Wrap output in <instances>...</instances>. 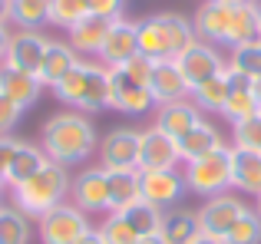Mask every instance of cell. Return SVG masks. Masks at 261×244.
<instances>
[{"instance_id": "cell-12", "label": "cell", "mask_w": 261, "mask_h": 244, "mask_svg": "<svg viewBox=\"0 0 261 244\" xmlns=\"http://www.w3.org/2000/svg\"><path fill=\"white\" fill-rule=\"evenodd\" d=\"M178 142L162 129L149 126L139 129V172H159V168H178Z\"/></svg>"}, {"instance_id": "cell-32", "label": "cell", "mask_w": 261, "mask_h": 244, "mask_svg": "<svg viewBox=\"0 0 261 244\" xmlns=\"http://www.w3.org/2000/svg\"><path fill=\"white\" fill-rule=\"evenodd\" d=\"M126 221L136 228L139 238H149V234H159V225H162V208L149 205V201H136L133 208H126Z\"/></svg>"}, {"instance_id": "cell-35", "label": "cell", "mask_w": 261, "mask_h": 244, "mask_svg": "<svg viewBox=\"0 0 261 244\" xmlns=\"http://www.w3.org/2000/svg\"><path fill=\"white\" fill-rule=\"evenodd\" d=\"M222 241L225 244H261V218L255 215V208H248V211L228 228V234H225Z\"/></svg>"}, {"instance_id": "cell-38", "label": "cell", "mask_w": 261, "mask_h": 244, "mask_svg": "<svg viewBox=\"0 0 261 244\" xmlns=\"http://www.w3.org/2000/svg\"><path fill=\"white\" fill-rule=\"evenodd\" d=\"M23 112H27V109H20L17 103H10V99L0 93V135H13V129L20 126Z\"/></svg>"}, {"instance_id": "cell-20", "label": "cell", "mask_w": 261, "mask_h": 244, "mask_svg": "<svg viewBox=\"0 0 261 244\" xmlns=\"http://www.w3.org/2000/svg\"><path fill=\"white\" fill-rule=\"evenodd\" d=\"M231 192L251 195V198L261 195V152H248V148L231 145Z\"/></svg>"}, {"instance_id": "cell-8", "label": "cell", "mask_w": 261, "mask_h": 244, "mask_svg": "<svg viewBox=\"0 0 261 244\" xmlns=\"http://www.w3.org/2000/svg\"><path fill=\"white\" fill-rule=\"evenodd\" d=\"M155 96L146 83L129 79L122 70H109V109L126 112V116H146L155 112Z\"/></svg>"}, {"instance_id": "cell-27", "label": "cell", "mask_w": 261, "mask_h": 244, "mask_svg": "<svg viewBox=\"0 0 261 244\" xmlns=\"http://www.w3.org/2000/svg\"><path fill=\"white\" fill-rule=\"evenodd\" d=\"M0 93H4L10 103H17L20 109H30L37 106L40 93H43V83L30 73H17L10 66H0Z\"/></svg>"}, {"instance_id": "cell-28", "label": "cell", "mask_w": 261, "mask_h": 244, "mask_svg": "<svg viewBox=\"0 0 261 244\" xmlns=\"http://www.w3.org/2000/svg\"><path fill=\"white\" fill-rule=\"evenodd\" d=\"M228 70V66H225ZM218 73V76H208L205 83H198V86H192V103L202 109V116L205 112H218L222 116V109H225V103H228V73Z\"/></svg>"}, {"instance_id": "cell-3", "label": "cell", "mask_w": 261, "mask_h": 244, "mask_svg": "<svg viewBox=\"0 0 261 244\" xmlns=\"http://www.w3.org/2000/svg\"><path fill=\"white\" fill-rule=\"evenodd\" d=\"M53 96L76 112H102L109 109V66H102L99 59H80L57 86Z\"/></svg>"}, {"instance_id": "cell-31", "label": "cell", "mask_w": 261, "mask_h": 244, "mask_svg": "<svg viewBox=\"0 0 261 244\" xmlns=\"http://www.w3.org/2000/svg\"><path fill=\"white\" fill-rule=\"evenodd\" d=\"M96 231H99V238L106 244H139V234H136V228L126 221L122 211L102 215V221L96 225Z\"/></svg>"}, {"instance_id": "cell-4", "label": "cell", "mask_w": 261, "mask_h": 244, "mask_svg": "<svg viewBox=\"0 0 261 244\" xmlns=\"http://www.w3.org/2000/svg\"><path fill=\"white\" fill-rule=\"evenodd\" d=\"M136 30H139V53H146L155 63H159V59H178L198 40L192 20L182 17V13H175V10L152 13V17L139 20Z\"/></svg>"}, {"instance_id": "cell-48", "label": "cell", "mask_w": 261, "mask_h": 244, "mask_svg": "<svg viewBox=\"0 0 261 244\" xmlns=\"http://www.w3.org/2000/svg\"><path fill=\"white\" fill-rule=\"evenodd\" d=\"M222 4H255V0H222Z\"/></svg>"}, {"instance_id": "cell-41", "label": "cell", "mask_w": 261, "mask_h": 244, "mask_svg": "<svg viewBox=\"0 0 261 244\" xmlns=\"http://www.w3.org/2000/svg\"><path fill=\"white\" fill-rule=\"evenodd\" d=\"M10 26H0V66H4V59H7V50H10Z\"/></svg>"}, {"instance_id": "cell-18", "label": "cell", "mask_w": 261, "mask_h": 244, "mask_svg": "<svg viewBox=\"0 0 261 244\" xmlns=\"http://www.w3.org/2000/svg\"><path fill=\"white\" fill-rule=\"evenodd\" d=\"M149 89H152L155 103H178V99H189L192 96V86L189 79L182 76L178 70V59H159L152 70V79H149Z\"/></svg>"}, {"instance_id": "cell-43", "label": "cell", "mask_w": 261, "mask_h": 244, "mask_svg": "<svg viewBox=\"0 0 261 244\" xmlns=\"http://www.w3.org/2000/svg\"><path fill=\"white\" fill-rule=\"evenodd\" d=\"M80 244H106V241H102V238H99V231L93 228V231H89V234H86V238L80 241Z\"/></svg>"}, {"instance_id": "cell-19", "label": "cell", "mask_w": 261, "mask_h": 244, "mask_svg": "<svg viewBox=\"0 0 261 244\" xmlns=\"http://www.w3.org/2000/svg\"><path fill=\"white\" fill-rule=\"evenodd\" d=\"M202 119V109H198L192 99H178V103H162L155 106V116H152V126L162 129L166 135L172 139H182L195 122Z\"/></svg>"}, {"instance_id": "cell-44", "label": "cell", "mask_w": 261, "mask_h": 244, "mask_svg": "<svg viewBox=\"0 0 261 244\" xmlns=\"http://www.w3.org/2000/svg\"><path fill=\"white\" fill-rule=\"evenodd\" d=\"M192 244H225V241H222V238H212V234H198Z\"/></svg>"}, {"instance_id": "cell-5", "label": "cell", "mask_w": 261, "mask_h": 244, "mask_svg": "<svg viewBox=\"0 0 261 244\" xmlns=\"http://www.w3.org/2000/svg\"><path fill=\"white\" fill-rule=\"evenodd\" d=\"M185 188L198 198H215L222 192H231V145L205 155V159L185 162L182 168Z\"/></svg>"}, {"instance_id": "cell-23", "label": "cell", "mask_w": 261, "mask_h": 244, "mask_svg": "<svg viewBox=\"0 0 261 244\" xmlns=\"http://www.w3.org/2000/svg\"><path fill=\"white\" fill-rule=\"evenodd\" d=\"M80 53L73 50L66 40H50V46H46V56H43V66H40L37 79L43 83V89H53V86L60 83V79L66 76V73L73 70V66L80 63Z\"/></svg>"}, {"instance_id": "cell-6", "label": "cell", "mask_w": 261, "mask_h": 244, "mask_svg": "<svg viewBox=\"0 0 261 244\" xmlns=\"http://www.w3.org/2000/svg\"><path fill=\"white\" fill-rule=\"evenodd\" d=\"M93 231V221L86 211H80L73 201H63L53 211H46L37 221V238L40 244H80Z\"/></svg>"}, {"instance_id": "cell-37", "label": "cell", "mask_w": 261, "mask_h": 244, "mask_svg": "<svg viewBox=\"0 0 261 244\" xmlns=\"http://www.w3.org/2000/svg\"><path fill=\"white\" fill-rule=\"evenodd\" d=\"M116 70H122L129 79H136V83H146V86H149V79H152V70H155V59H149L146 53H136L133 59H126V63L116 66Z\"/></svg>"}, {"instance_id": "cell-29", "label": "cell", "mask_w": 261, "mask_h": 244, "mask_svg": "<svg viewBox=\"0 0 261 244\" xmlns=\"http://www.w3.org/2000/svg\"><path fill=\"white\" fill-rule=\"evenodd\" d=\"M33 241V221L10 201L0 205V244H30Z\"/></svg>"}, {"instance_id": "cell-33", "label": "cell", "mask_w": 261, "mask_h": 244, "mask_svg": "<svg viewBox=\"0 0 261 244\" xmlns=\"http://www.w3.org/2000/svg\"><path fill=\"white\" fill-rule=\"evenodd\" d=\"M83 17H89V0H50V26L70 30L76 26Z\"/></svg>"}, {"instance_id": "cell-17", "label": "cell", "mask_w": 261, "mask_h": 244, "mask_svg": "<svg viewBox=\"0 0 261 244\" xmlns=\"http://www.w3.org/2000/svg\"><path fill=\"white\" fill-rule=\"evenodd\" d=\"M175 142H178V159H182V165L185 162H195V159H205V155H212V152H218V148L228 145L225 135H222V129H218L215 122H208L205 116Z\"/></svg>"}, {"instance_id": "cell-50", "label": "cell", "mask_w": 261, "mask_h": 244, "mask_svg": "<svg viewBox=\"0 0 261 244\" xmlns=\"http://www.w3.org/2000/svg\"><path fill=\"white\" fill-rule=\"evenodd\" d=\"M255 4H258V13H261V0H255Z\"/></svg>"}, {"instance_id": "cell-21", "label": "cell", "mask_w": 261, "mask_h": 244, "mask_svg": "<svg viewBox=\"0 0 261 244\" xmlns=\"http://www.w3.org/2000/svg\"><path fill=\"white\" fill-rule=\"evenodd\" d=\"M109 23H113V20H102V17H96V13H89L76 26L66 30V43L83 59H96L99 50H102V40H106V33H109Z\"/></svg>"}, {"instance_id": "cell-36", "label": "cell", "mask_w": 261, "mask_h": 244, "mask_svg": "<svg viewBox=\"0 0 261 244\" xmlns=\"http://www.w3.org/2000/svg\"><path fill=\"white\" fill-rule=\"evenodd\" d=\"M231 145L248 148V152H261V112L231 126Z\"/></svg>"}, {"instance_id": "cell-47", "label": "cell", "mask_w": 261, "mask_h": 244, "mask_svg": "<svg viewBox=\"0 0 261 244\" xmlns=\"http://www.w3.org/2000/svg\"><path fill=\"white\" fill-rule=\"evenodd\" d=\"M251 208H255V215H258V218H261V195H258V198H255V205H251Z\"/></svg>"}, {"instance_id": "cell-39", "label": "cell", "mask_w": 261, "mask_h": 244, "mask_svg": "<svg viewBox=\"0 0 261 244\" xmlns=\"http://www.w3.org/2000/svg\"><path fill=\"white\" fill-rule=\"evenodd\" d=\"M89 13L102 20H119L126 17V0H89Z\"/></svg>"}, {"instance_id": "cell-34", "label": "cell", "mask_w": 261, "mask_h": 244, "mask_svg": "<svg viewBox=\"0 0 261 244\" xmlns=\"http://www.w3.org/2000/svg\"><path fill=\"white\" fill-rule=\"evenodd\" d=\"M228 70L242 73V76H248V79L261 76V40L235 46V50H231V59H228Z\"/></svg>"}, {"instance_id": "cell-25", "label": "cell", "mask_w": 261, "mask_h": 244, "mask_svg": "<svg viewBox=\"0 0 261 244\" xmlns=\"http://www.w3.org/2000/svg\"><path fill=\"white\" fill-rule=\"evenodd\" d=\"M159 234H162L166 244H192L202 234L198 211H192V208H166V211H162Z\"/></svg>"}, {"instance_id": "cell-30", "label": "cell", "mask_w": 261, "mask_h": 244, "mask_svg": "<svg viewBox=\"0 0 261 244\" xmlns=\"http://www.w3.org/2000/svg\"><path fill=\"white\" fill-rule=\"evenodd\" d=\"M50 20V0H10V26L40 30Z\"/></svg>"}, {"instance_id": "cell-16", "label": "cell", "mask_w": 261, "mask_h": 244, "mask_svg": "<svg viewBox=\"0 0 261 244\" xmlns=\"http://www.w3.org/2000/svg\"><path fill=\"white\" fill-rule=\"evenodd\" d=\"M231 10L235 4H222V0H202L192 17V26H195V37L205 40V43L225 46L228 40V26H231Z\"/></svg>"}, {"instance_id": "cell-9", "label": "cell", "mask_w": 261, "mask_h": 244, "mask_svg": "<svg viewBox=\"0 0 261 244\" xmlns=\"http://www.w3.org/2000/svg\"><path fill=\"white\" fill-rule=\"evenodd\" d=\"M248 201L235 192H222L215 198H205V205L198 208V225H202V234H212V238H225L228 228L248 211Z\"/></svg>"}, {"instance_id": "cell-46", "label": "cell", "mask_w": 261, "mask_h": 244, "mask_svg": "<svg viewBox=\"0 0 261 244\" xmlns=\"http://www.w3.org/2000/svg\"><path fill=\"white\" fill-rule=\"evenodd\" d=\"M139 244H166L162 234H149V238H139Z\"/></svg>"}, {"instance_id": "cell-26", "label": "cell", "mask_w": 261, "mask_h": 244, "mask_svg": "<svg viewBox=\"0 0 261 244\" xmlns=\"http://www.w3.org/2000/svg\"><path fill=\"white\" fill-rule=\"evenodd\" d=\"M106 181H109V211H126L136 201H142L139 168H106Z\"/></svg>"}, {"instance_id": "cell-45", "label": "cell", "mask_w": 261, "mask_h": 244, "mask_svg": "<svg viewBox=\"0 0 261 244\" xmlns=\"http://www.w3.org/2000/svg\"><path fill=\"white\" fill-rule=\"evenodd\" d=\"M251 93H255V99H258V106H261V76L251 79Z\"/></svg>"}, {"instance_id": "cell-42", "label": "cell", "mask_w": 261, "mask_h": 244, "mask_svg": "<svg viewBox=\"0 0 261 244\" xmlns=\"http://www.w3.org/2000/svg\"><path fill=\"white\" fill-rule=\"evenodd\" d=\"M0 26H10V0H0Z\"/></svg>"}, {"instance_id": "cell-7", "label": "cell", "mask_w": 261, "mask_h": 244, "mask_svg": "<svg viewBox=\"0 0 261 244\" xmlns=\"http://www.w3.org/2000/svg\"><path fill=\"white\" fill-rule=\"evenodd\" d=\"M70 201L86 215H109V181L102 165H86L73 175Z\"/></svg>"}, {"instance_id": "cell-15", "label": "cell", "mask_w": 261, "mask_h": 244, "mask_svg": "<svg viewBox=\"0 0 261 244\" xmlns=\"http://www.w3.org/2000/svg\"><path fill=\"white\" fill-rule=\"evenodd\" d=\"M136 53H139V30H136L133 20L119 17L109 23V33L106 40H102V50H99V63L109 66V70H116V66H122L126 59H133Z\"/></svg>"}, {"instance_id": "cell-24", "label": "cell", "mask_w": 261, "mask_h": 244, "mask_svg": "<svg viewBox=\"0 0 261 244\" xmlns=\"http://www.w3.org/2000/svg\"><path fill=\"white\" fill-rule=\"evenodd\" d=\"M46 162H50V159H46V152L40 148V142L20 139L17 142V152H13V159H10V168H7V192L17 188V185H23L27 178H33Z\"/></svg>"}, {"instance_id": "cell-11", "label": "cell", "mask_w": 261, "mask_h": 244, "mask_svg": "<svg viewBox=\"0 0 261 244\" xmlns=\"http://www.w3.org/2000/svg\"><path fill=\"white\" fill-rule=\"evenodd\" d=\"M46 46H50V37H43L40 30H13L4 66H10V70H17V73H30V76H37L40 66H43Z\"/></svg>"}, {"instance_id": "cell-2", "label": "cell", "mask_w": 261, "mask_h": 244, "mask_svg": "<svg viewBox=\"0 0 261 244\" xmlns=\"http://www.w3.org/2000/svg\"><path fill=\"white\" fill-rule=\"evenodd\" d=\"M70 185H73L70 168L57 165V162H46L33 178H27L23 185L10 188L7 198H10V205L20 208L30 221H40L46 211H53L57 205L70 201Z\"/></svg>"}, {"instance_id": "cell-14", "label": "cell", "mask_w": 261, "mask_h": 244, "mask_svg": "<svg viewBox=\"0 0 261 244\" xmlns=\"http://www.w3.org/2000/svg\"><path fill=\"white\" fill-rule=\"evenodd\" d=\"M225 66L228 63H225L222 50H218L215 43H205V40H195V43L178 56V70H182V76L189 79V86H198L208 76H218Z\"/></svg>"}, {"instance_id": "cell-40", "label": "cell", "mask_w": 261, "mask_h": 244, "mask_svg": "<svg viewBox=\"0 0 261 244\" xmlns=\"http://www.w3.org/2000/svg\"><path fill=\"white\" fill-rule=\"evenodd\" d=\"M17 135H0V185L7 188V168H10V159L17 152Z\"/></svg>"}, {"instance_id": "cell-22", "label": "cell", "mask_w": 261, "mask_h": 244, "mask_svg": "<svg viewBox=\"0 0 261 244\" xmlns=\"http://www.w3.org/2000/svg\"><path fill=\"white\" fill-rule=\"evenodd\" d=\"M225 73H228V103H225L222 116L228 119L231 126H235V122L251 119V116H258L261 106H258L255 93H251V79L242 76V73H235V70H225Z\"/></svg>"}, {"instance_id": "cell-49", "label": "cell", "mask_w": 261, "mask_h": 244, "mask_svg": "<svg viewBox=\"0 0 261 244\" xmlns=\"http://www.w3.org/2000/svg\"><path fill=\"white\" fill-rule=\"evenodd\" d=\"M4 195H7V188H4V185H0V205H4Z\"/></svg>"}, {"instance_id": "cell-10", "label": "cell", "mask_w": 261, "mask_h": 244, "mask_svg": "<svg viewBox=\"0 0 261 244\" xmlns=\"http://www.w3.org/2000/svg\"><path fill=\"white\" fill-rule=\"evenodd\" d=\"M99 165L102 168H139V129L116 126L99 139Z\"/></svg>"}, {"instance_id": "cell-13", "label": "cell", "mask_w": 261, "mask_h": 244, "mask_svg": "<svg viewBox=\"0 0 261 244\" xmlns=\"http://www.w3.org/2000/svg\"><path fill=\"white\" fill-rule=\"evenodd\" d=\"M139 192L142 201L166 211V208H175L182 201L189 188H185V178L178 168H159V172H139Z\"/></svg>"}, {"instance_id": "cell-1", "label": "cell", "mask_w": 261, "mask_h": 244, "mask_svg": "<svg viewBox=\"0 0 261 244\" xmlns=\"http://www.w3.org/2000/svg\"><path fill=\"white\" fill-rule=\"evenodd\" d=\"M40 148L46 159L57 165H83L89 155L99 148V132H96L93 119L76 109H60L40 126Z\"/></svg>"}]
</instances>
